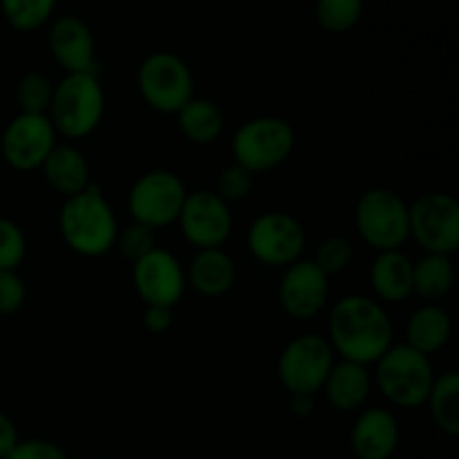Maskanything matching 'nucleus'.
<instances>
[{
	"instance_id": "obj_11",
	"label": "nucleus",
	"mask_w": 459,
	"mask_h": 459,
	"mask_svg": "<svg viewBox=\"0 0 459 459\" xmlns=\"http://www.w3.org/2000/svg\"><path fill=\"white\" fill-rule=\"evenodd\" d=\"M247 245L258 263L269 267H290L303 255L307 233L299 218L287 211H267L251 222Z\"/></svg>"
},
{
	"instance_id": "obj_7",
	"label": "nucleus",
	"mask_w": 459,
	"mask_h": 459,
	"mask_svg": "<svg viewBox=\"0 0 459 459\" xmlns=\"http://www.w3.org/2000/svg\"><path fill=\"white\" fill-rule=\"evenodd\" d=\"M137 88L148 108L161 115H178L195 97L193 70L173 52H152L137 70Z\"/></svg>"
},
{
	"instance_id": "obj_17",
	"label": "nucleus",
	"mask_w": 459,
	"mask_h": 459,
	"mask_svg": "<svg viewBox=\"0 0 459 459\" xmlns=\"http://www.w3.org/2000/svg\"><path fill=\"white\" fill-rule=\"evenodd\" d=\"M399 421L388 408H366L350 433V448L357 459H390L399 448Z\"/></svg>"
},
{
	"instance_id": "obj_5",
	"label": "nucleus",
	"mask_w": 459,
	"mask_h": 459,
	"mask_svg": "<svg viewBox=\"0 0 459 459\" xmlns=\"http://www.w3.org/2000/svg\"><path fill=\"white\" fill-rule=\"evenodd\" d=\"M296 130L282 117H254L245 121L231 137L233 161L255 173H269L291 157Z\"/></svg>"
},
{
	"instance_id": "obj_14",
	"label": "nucleus",
	"mask_w": 459,
	"mask_h": 459,
	"mask_svg": "<svg viewBox=\"0 0 459 459\" xmlns=\"http://www.w3.org/2000/svg\"><path fill=\"white\" fill-rule=\"evenodd\" d=\"M133 285L146 307L157 305L173 309L186 290V272L178 255L155 247L151 254L133 264Z\"/></svg>"
},
{
	"instance_id": "obj_29",
	"label": "nucleus",
	"mask_w": 459,
	"mask_h": 459,
	"mask_svg": "<svg viewBox=\"0 0 459 459\" xmlns=\"http://www.w3.org/2000/svg\"><path fill=\"white\" fill-rule=\"evenodd\" d=\"M115 247L119 249L121 258L128 260L130 264H134L137 260H142L143 255H148L157 247L155 229L146 227V224L130 222L128 227L119 231Z\"/></svg>"
},
{
	"instance_id": "obj_8",
	"label": "nucleus",
	"mask_w": 459,
	"mask_h": 459,
	"mask_svg": "<svg viewBox=\"0 0 459 459\" xmlns=\"http://www.w3.org/2000/svg\"><path fill=\"white\" fill-rule=\"evenodd\" d=\"M408 229L426 254L453 255L459 249V202L451 193H424L408 204Z\"/></svg>"
},
{
	"instance_id": "obj_1",
	"label": "nucleus",
	"mask_w": 459,
	"mask_h": 459,
	"mask_svg": "<svg viewBox=\"0 0 459 459\" xmlns=\"http://www.w3.org/2000/svg\"><path fill=\"white\" fill-rule=\"evenodd\" d=\"M325 339L341 361L375 366L390 345H394L393 318L384 305L370 296H343L332 307Z\"/></svg>"
},
{
	"instance_id": "obj_3",
	"label": "nucleus",
	"mask_w": 459,
	"mask_h": 459,
	"mask_svg": "<svg viewBox=\"0 0 459 459\" xmlns=\"http://www.w3.org/2000/svg\"><path fill=\"white\" fill-rule=\"evenodd\" d=\"M106 112V92L97 72L65 74L54 85L48 117L56 134L83 139L99 128Z\"/></svg>"
},
{
	"instance_id": "obj_26",
	"label": "nucleus",
	"mask_w": 459,
	"mask_h": 459,
	"mask_svg": "<svg viewBox=\"0 0 459 459\" xmlns=\"http://www.w3.org/2000/svg\"><path fill=\"white\" fill-rule=\"evenodd\" d=\"M54 7L56 0H0L4 21L18 31L40 30L52 18Z\"/></svg>"
},
{
	"instance_id": "obj_9",
	"label": "nucleus",
	"mask_w": 459,
	"mask_h": 459,
	"mask_svg": "<svg viewBox=\"0 0 459 459\" xmlns=\"http://www.w3.org/2000/svg\"><path fill=\"white\" fill-rule=\"evenodd\" d=\"M188 191L178 173L155 169L134 179L128 193V213L133 222L146 224L151 229H164L178 222L179 211Z\"/></svg>"
},
{
	"instance_id": "obj_18",
	"label": "nucleus",
	"mask_w": 459,
	"mask_h": 459,
	"mask_svg": "<svg viewBox=\"0 0 459 459\" xmlns=\"http://www.w3.org/2000/svg\"><path fill=\"white\" fill-rule=\"evenodd\" d=\"M45 184L54 193L67 197L79 195L92 184V169L83 152L70 143H56L40 166Z\"/></svg>"
},
{
	"instance_id": "obj_13",
	"label": "nucleus",
	"mask_w": 459,
	"mask_h": 459,
	"mask_svg": "<svg viewBox=\"0 0 459 459\" xmlns=\"http://www.w3.org/2000/svg\"><path fill=\"white\" fill-rule=\"evenodd\" d=\"M56 130L48 115H25L21 112L7 124L0 142L4 164L13 170H39L49 152L56 146Z\"/></svg>"
},
{
	"instance_id": "obj_24",
	"label": "nucleus",
	"mask_w": 459,
	"mask_h": 459,
	"mask_svg": "<svg viewBox=\"0 0 459 459\" xmlns=\"http://www.w3.org/2000/svg\"><path fill=\"white\" fill-rule=\"evenodd\" d=\"M455 285V267L451 255L424 254L417 263H412V294L429 303L446 299Z\"/></svg>"
},
{
	"instance_id": "obj_38",
	"label": "nucleus",
	"mask_w": 459,
	"mask_h": 459,
	"mask_svg": "<svg viewBox=\"0 0 459 459\" xmlns=\"http://www.w3.org/2000/svg\"><path fill=\"white\" fill-rule=\"evenodd\" d=\"M406 3H415V0H406Z\"/></svg>"
},
{
	"instance_id": "obj_22",
	"label": "nucleus",
	"mask_w": 459,
	"mask_h": 459,
	"mask_svg": "<svg viewBox=\"0 0 459 459\" xmlns=\"http://www.w3.org/2000/svg\"><path fill=\"white\" fill-rule=\"evenodd\" d=\"M453 334V321L448 312L439 305H421L412 312L406 325V345L421 352L424 357L439 352L448 345Z\"/></svg>"
},
{
	"instance_id": "obj_35",
	"label": "nucleus",
	"mask_w": 459,
	"mask_h": 459,
	"mask_svg": "<svg viewBox=\"0 0 459 459\" xmlns=\"http://www.w3.org/2000/svg\"><path fill=\"white\" fill-rule=\"evenodd\" d=\"M173 325V309L170 307H157V305H148L143 309V327L151 334H164Z\"/></svg>"
},
{
	"instance_id": "obj_33",
	"label": "nucleus",
	"mask_w": 459,
	"mask_h": 459,
	"mask_svg": "<svg viewBox=\"0 0 459 459\" xmlns=\"http://www.w3.org/2000/svg\"><path fill=\"white\" fill-rule=\"evenodd\" d=\"M27 290L16 272H0V314L9 316L25 305Z\"/></svg>"
},
{
	"instance_id": "obj_6",
	"label": "nucleus",
	"mask_w": 459,
	"mask_h": 459,
	"mask_svg": "<svg viewBox=\"0 0 459 459\" xmlns=\"http://www.w3.org/2000/svg\"><path fill=\"white\" fill-rule=\"evenodd\" d=\"M354 224L361 240L377 254L402 249L411 238L406 200L384 186L361 193L354 209Z\"/></svg>"
},
{
	"instance_id": "obj_20",
	"label": "nucleus",
	"mask_w": 459,
	"mask_h": 459,
	"mask_svg": "<svg viewBox=\"0 0 459 459\" xmlns=\"http://www.w3.org/2000/svg\"><path fill=\"white\" fill-rule=\"evenodd\" d=\"M321 390L334 411L357 412L366 406L370 397L372 377L366 366L352 361H334Z\"/></svg>"
},
{
	"instance_id": "obj_2",
	"label": "nucleus",
	"mask_w": 459,
	"mask_h": 459,
	"mask_svg": "<svg viewBox=\"0 0 459 459\" xmlns=\"http://www.w3.org/2000/svg\"><path fill=\"white\" fill-rule=\"evenodd\" d=\"M58 233L74 254L99 258L115 249L119 224L115 209L97 184L63 202L58 211Z\"/></svg>"
},
{
	"instance_id": "obj_25",
	"label": "nucleus",
	"mask_w": 459,
	"mask_h": 459,
	"mask_svg": "<svg viewBox=\"0 0 459 459\" xmlns=\"http://www.w3.org/2000/svg\"><path fill=\"white\" fill-rule=\"evenodd\" d=\"M429 411L435 426L448 437L459 435V372L448 370L442 377H435L430 388Z\"/></svg>"
},
{
	"instance_id": "obj_21",
	"label": "nucleus",
	"mask_w": 459,
	"mask_h": 459,
	"mask_svg": "<svg viewBox=\"0 0 459 459\" xmlns=\"http://www.w3.org/2000/svg\"><path fill=\"white\" fill-rule=\"evenodd\" d=\"M370 285L384 303H403L412 296V260L402 249L381 251L370 267Z\"/></svg>"
},
{
	"instance_id": "obj_36",
	"label": "nucleus",
	"mask_w": 459,
	"mask_h": 459,
	"mask_svg": "<svg viewBox=\"0 0 459 459\" xmlns=\"http://www.w3.org/2000/svg\"><path fill=\"white\" fill-rule=\"evenodd\" d=\"M21 437H18V429L4 412H0V459H4L13 448L18 446Z\"/></svg>"
},
{
	"instance_id": "obj_37",
	"label": "nucleus",
	"mask_w": 459,
	"mask_h": 459,
	"mask_svg": "<svg viewBox=\"0 0 459 459\" xmlns=\"http://www.w3.org/2000/svg\"><path fill=\"white\" fill-rule=\"evenodd\" d=\"M290 412L299 420H307L314 412L312 394H290Z\"/></svg>"
},
{
	"instance_id": "obj_34",
	"label": "nucleus",
	"mask_w": 459,
	"mask_h": 459,
	"mask_svg": "<svg viewBox=\"0 0 459 459\" xmlns=\"http://www.w3.org/2000/svg\"><path fill=\"white\" fill-rule=\"evenodd\" d=\"M4 459H70L61 446L48 439H21Z\"/></svg>"
},
{
	"instance_id": "obj_23",
	"label": "nucleus",
	"mask_w": 459,
	"mask_h": 459,
	"mask_svg": "<svg viewBox=\"0 0 459 459\" xmlns=\"http://www.w3.org/2000/svg\"><path fill=\"white\" fill-rule=\"evenodd\" d=\"M178 128L186 142L195 146H211L224 133V112L211 99L193 97L178 112Z\"/></svg>"
},
{
	"instance_id": "obj_4",
	"label": "nucleus",
	"mask_w": 459,
	"mask_h": 459,
	"mask_svg": "<svg viewBox=\"0 0 459 459\" xmlns=\"http://www.w3.org/2000/svg\"><path fill=\"white\" fill-rule=\"evenodd\" d=\"M435 370L429 357L411 345H390L375 363V384L384 399L397 408H420L433 388Z\"/></svg>"
},
{
	"instance_id": "obj_10",
	"label": "nucleus",
	"mask_w": 459,
	"mask_h": 459,
	"mask_svg": "<svg viewBox=\"0 0 459 459\" xmlns=\"http://www.w3.org/2000/svg\"><path fill=\"white\" fill-rule=\"evenodd\" d=\"M334 366V350L321 334H299L278 359V381L290 394H316Z\"/></svg>"
},
{
	"instance_id": "obj_27",
	"label": "nucleus",
	"mask_w": 459,
	"mask_h": 459,
	"mask_svg": "<svg viewBox=\"0 0 459 459\" xmlns=\"http://www.w3.org/2000/svg\"><path fill=\"white\" fill-rule=\"evenodd\" d=\"M363 16V0H316V21L330 34L354 30Z\"/></svg>"
},
{
	"instance_id": "obj_16",
	"label": "nucleus",
	"mask_w": 459,
	"mask_h": 459,
	"mask_svg": "<svg viewBox=\"0 0 459 459\" xmlns=\"http://www.w3.org/2000/svg\"><path fill=\"white\" fill-rule=\"evenodd\" d=\"M48 48L65 74L97 72V45L92 30L79 16H61L49 25Z\"/></svg>"
},
{
	"instance_id": "obj_15",
	"label": "nucleus",
	"mask_w": 459,
	"mask_h": 459,
	"mask_svg": "<svg viewBox=\"0 0 459 459\" xmlns=\"http://www.w3.org/2000/svg\"><path fill=\"white\" fill-rule=\"evenodd\" d=\"M330 300V276L314 264V260H296L285 267L278 285V303L282 312L299 321L318 316Z\"/></svg>"
},
{
	"instance_id": "obj_32",
	"label": "nucleus",
	"mask_w": 459,
	"mask_h": 459,
	"mask_svg": "<svg viewBox=\"0 0 459 459\" xmlns=\"http://www.w3.org/2000/svg\"><path fill=\"white\" fill-rule=\"evenodd\" d=\"M251 188H254V175L233 161L231 166L220 170L218 182H215V195L231 206L236 202L245 200L251 193Z\"/></svg>"
},
{
	"instance_id": "obj_31",
	"label": "nucleus",
	"mask_w": 459,
	"mask_h": 459,
	"mask_svg": "<svg viewBox=\"0 0 459 459\" xmlns=\"http://www.w3.org/2000/svg\"><path fill=\"white\" fill-rule=\"evenodd\" d=\"M27 240L22 229L7 218H0V272H16L25 260Z\"/></svg>"
},
{
	"instance_id": "obj_12",
	"label": "nucleus",
	"mask_w": 459,
	"mask_h": 459,
	"mask_svg": "<svg viewBox=\"0 0 459 459\" xmlns=\"http://www.w3.org/2000/svg\"><path fill=\"white\" fill-rule=\"evenodd\" d=\"M178 224L188 245L197 249H218L231 238V206L220 200L215 191L200 188L186 195Z\"/></svg>"
},
{
	"instance_id": "obj_28",
	"label": "nucleus",
	"mask_w": 459,
	"mask_h": 459,
	"mask_svg": "<svg viewBox=\"0 0 459 459\" xmlns=\"http://www.w3.org/2000/svg\"><path fill=\"white\" fill-rule=\"evenodd\" d=\"M54 83L43 72H27L16 85V101L25 115H48Z\"/></svg>"
},
{
	"instance_id": "obj_19",
	"label": "nucleus",
	"mask_w": 459,
	"mask_h": 459,
	"mask_svg": "<svg viewBox=\"0 0 459 459\" xmlns=\"http://www.w3.org/2000/svg\"><path fill=\"white\" fill-rule=\"evenodd\" d=\"M238 269L231 255L218 249H197L186 269V285L206 299H220L236 285Z\"/></svg>"
},
{
	"instance_id": "obj_30",
	"label": "nucleus",
	"mask_w": 459,
	"mask_h": 459,
	"mask_svg": "<svg viewBox=\"0 0 459 459\" xmlns=\"http://www.w3.org/2000/svg\"><path fill=\"white\" fill-rule=\"evenodd\" d=\"M352 260L354 249L352 245H350V240H345V238L341 236H332L318 245L314 264H316L325 276H339V273H343L345 269L350 267Z\"/></svg>"
}]
</instances>
